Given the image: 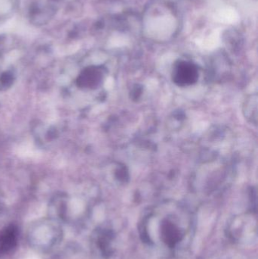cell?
Returning <instances> with one entry per match:
<instances>
[{
    "instance_id": "obj_1",
    "label": "cell",
    "mask_w": 258,
    "mask_h": 259,
    "mask_svg": "<svg viewBox=\"0 0 258 259\" xmlns=\"http://www.w3.org/2000/svg\"><path fill=\"white\" fill-rule=\"evenodd\" d=\"M172 79L176 85L182 88L193 85L198 81V68L192 62L182 61L174 67Z\"/></svg>"
},
{
    "instance_id": "obj_2",
    "label": "cell",
    "mask_w": 258,
    "mask_h": 259,
    "mask_svg": "<svg viewBox=\"0 0 258 259\" xmlns=\"http://www.w3.org/2000/svg\"><path fill=\"white\" fill-rule=\"evenodd\" d=\"M103 78V71L98 67L86 68L79 76L77 83L80 88H95L101 83Z\"/></svg>"
},
{
    "instance_id": "obj_3",
    "label": "cell",
    "mask_w": 258,
    "mask_h": 259,
    "mask_svg": "<svg viewBox=\"0 0 258 259\" xmlns=\"http://www.w3.org/2000/svg\"><path fill=\"white\" fill-rule=\"evenodd\" d=\"M163 234L165 242L171 246H175L176 243L180 240V231L171 222H166L164 224Z\"/></svg>"
},
{
    "instance_id": "obj_4",
    "label": "cell",
    "mask_w": 258,
    "mask_h": 259,
    "mask_svg": "<svg viewBox=\"0 0 258 259\" xmlns=\"http://www.w3.org/2000/svg\"><path fill=\"white\" fill-rule=\"evenodd\" d=\"M115 176H116L117 179L121 182H127L129 180L128 170L124 166H121L117 169Z\"/></svg>"
},
{
    "instance_id": "obj_5",
    "label": "cell",
    "mask_w": 258,
    "mask_h": 259,
    "mask_svg": "<svg viewBox=\"0 0 258 259\" xmlns=\"http://www.w3.org/2000/svg\"><path fill=\"white\" fill-rule=\"evenodd\" d=\"M142 88L139 85L136 84L133 87L132 89L131 92H130V98L133 100H138L139 97L142 95Z\"/></svg>"
}]
</instances>
